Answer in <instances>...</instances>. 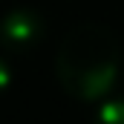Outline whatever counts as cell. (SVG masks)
Instances as JSON below:
<instances>
[{"mask_svg": "<svg viewBox=\"0 0 124 124\" xmlns=\"http://www.w3.org/2000/svg\"><path fill=\"white\" fill-rule=\"evenodd\" d=\"M118 38L104 23H78L63 35L55 75L66 95L78 101H101L118 81Z\"/></svg>", "mask_w": 124, "mask_h": 124, "instance_id": "cell-1", "label": "cell"}, {"mask_svg": "<svg viewBox=\"0 0 124 124\" xmlns=\"http://www.w3.org/2000/svg\"><path fill=\"white\" fill-rule=\"evenodd\" d=\"M43 17L32 9H12L3 20V43L9 52H32L43 40Z\"/></svg>", "mask_w": 124, "mask_h": 124, "instance_id": "cell-2", "label": "cell"}, {"mask_svg": "<svg viewBox=\"0 0 124 124\" xmlns=\"http://www.w3.org/2000/svg\"><path fill=\"white\" fill-rule=\"evenodd\" d=\"M93 124H124V98L104 101L93 116Z\"/></svg>", "mask_w": 124, "mask_h": 124, "instance_id": "cell-3", "label": "cell"}]
</instances>
